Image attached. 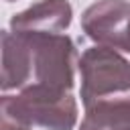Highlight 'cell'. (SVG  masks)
<instances>
[{"label": "cell", "instance_id": "obj_7", "mask_svg": "<svg viewBox=\"0 0 130 130\" xmlns=\"http://www.w3.org/2000/svg\"><path fill=\"white\" fill-rule=\"evenodd\" d=\"M124 53H130V24H128V32L124 39Z\"/></svg>", "mask_w": 130, "mask_h": 130}, {"label": "cell", "instance_id": "obj_4", "mask_svg": "<svg viewBox=\"0 0 130 130\" xmlns=\"http://www.w3.org/2000/svg\"><path fill=\"white\" fill-rule=\"evenodd\" d=\"M130 24L128 0H98L81 14L83 32L98 45L124 51V39Z\"/></svg>", "mask_w": 130, "mask_h": 130}, {"label": "cell", "instance_id": "obj_3", "mask_svg": "<svg viewBox=\"0 0 130 130\" xmlns=\"http://www.w3.org/2000/svg\"><path fill=\"white\" fill-rule=\"evenodd\" d=\"M81 102L91 108L102 102L130 100V61L112 47H91L79 59Z\"/></svg>", "mask_w": 130, "mask_h": 130}, {"label": "cell", "instance_id": "obj_1", "mask_svg": "<svg viewBox=\"0 0 130 130\" xmlns=\"http://www.w3.org/2000/svg\"><path fill=\"white\" fill-rule=\"evenodd\" d=\"M77 51L65 32H2V91L30 85L69 89L75 81Z\"/></svg>", "mask_w": 130, "mask_h": 130}, {"label": "cell", "instance_id": "obj_5", "mask_svg": "<svg viewBox=\"0 0 130 130\" xmlns=\"http://www.w3.org/2000/svg\"><path fill=\"white\" fill-rule=\"evenodd\" d=\"M73 8L69 0H41L10 18V30L22 32H63L71 24Z\"/></svg>", "mask_w": 130, "mask_h": 130}, {"label": "cell", "instance_id": "obj_8", "mask_svg": "<svg viewBox=\"0 0 130 130\" xmlns=\"http://www.w3.org/2000/svg\"><path fill=\"white\" fill-rule=\"evenodd\" d=\"M8 2H10V0H8Z\"/></svg>", "mask_w": 130, "mask_h": 130}, {"label": "cell", "instance_id": "obj_2", "mask_svg": "<svg viewBox=\"0 0 130 130\" xmlns=\"http://www.w3.org/2000/svg\"><path fill=\"white\" fill-rule=\"evenodd\" d=\"M77 122V102L69 89L30 85L14 95H2L0 130H73Z\"/></svg>", "mask_w": 130, "mask_h": 130}, {"label": "cell", "instance_id": "obj_6", "mask_svg": "<svg viewBox=\"0 0 130 130\" xmlns=\"http://www.w3.org/2000/svg\"><path fill=\"white\" fill-rule=\"evenodd\" d=\"M79 130H130V100L102 102L85 108Z\"/></svg>", "mask_w": 130, "mask_h": 130}]
</instances>
